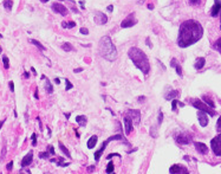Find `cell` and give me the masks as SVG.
<instances>
[{"label":"cell","instance_id":"obj_46","mask_svg":"<svg viewBox=\"0 0 221 174\" xmlns=\"http://www.w3.org/2000/svg\"><path fill=\"white\" fill-rule=\"evenodd\" d=\"M144 100H145V96H140V97H137V101L141 102V103L144 102Z\"/></svg>","mask_w":221,"mask_h":174},{"label":"cell","instance_id":"obj_42","mask_svg":"<svg viewBox=\"0 0 221 174\" xmlns=\"http://www.w3.org/2000/svg\"><path fill=\"white\" fill-rule=\"evenodd\" d=\"M162 120H163V114L162 111L159 112V123H162Z\"/></svg>","mask_w":221,"mask_h":174},{"label":"cell","instance_id":"obj_26","mask_svg":"<svg viewBox=\"0 0 221 174\" xmlns=\"http://www.w3.org/2000/svg\"><path fill=\"white\" fill-rule=\"evenodd\" d=\"M59 148H60V151L63 152V153H64V155L65 156H68V158H70V152H69V149L64 146V144H63L61 142H59Z\"/></svg>","mask_w":221,"mask_h":174},{"label":"cell","instance_id":"obj_19","mask_svg":"<svg viewBox=\"0 0 221 174\" xmlns=\"http://www.w3.org/2000/svg\"><path fill=\"white\" fill-rule=\"evenodd\" d=\"M97 141H98V137H97L96 135H92V136H91V137L88 140V143H86V144H88V148H90V149H91V148H93L95 146H96Z\"/></svg>","mask_w":221,"mask_h":174},{"label":"cell","instance_id":"obj_23","mask_svg":"<svg viewBox=\"0 0 221 174\" xmlns=\"http://www.w3.org/2000/svg\"><path fill=\"white\" fill-rule=\"evenodd\" d=\"M179 91L177 90H172L169 94H167L166 95V100H175L177 96H179Z\"/></svg>","mask_w":221,"mask_h":174},{"label":"cell","instance_id":"obj_52","mask_svg":"<svg viewBox=\"0 0 221 174\" xmlns=\"http://www.w3.org/2000/svg\"><path fill=\"white\" fill-rule=\"evenodd\" d=\"M54 82H56V84H59V83H60V79H59V78H56Z\"/></svg>","mask_w":221,"mask_h":174},{"label":"cell","instance_id":"obj_15","mask_svg":"<svg viewBox=\"0 0 221 174\" xmlns=\"http://www.w3.org/2000/svg\"><path fill=\"white\" fill-rule=\"evenodd\" d=\"M175 140H176V142L177 143H180V144H187V143H189L192 141V139L189 137L188 135H184V134H181V135H177L176 137H175Z\"/></svg>","mask_w":221,"mask_h":174},{"label":"cell","instance_id":"obj_60","mask_svg":"<svg viewBox=\"0 0 221 174\" xmlns=\"http://www.w3.org/2000/svg\"><path fill=\"white\" fill-rule=\"evenodd\" d=\"M45 174H51V173H45Z\"/></svg>","mask_w":221,"mask_h":174},{"label":"cell","instance_id":"obj_47","mask_svg":"<svg viewBox=\"0 0 221 174\" xmlns=\"http://www.w3.org/2000/svg\"><path fill=\"white\" fill-rule=\"evenodd\" d=\"M80 71H83V69H80V68H77V69H75V72H76V74H78V72H80Z\"/></svg>","mask_w":221,"mask_h":174},{"label":"cell","instance_id":"obj_55","mask_svg":"<svg viewBox=\"0 0 221 174\" xmlns=\"http://www.w3.org/2000/svg\"><path fill=\"white\" fill-rule=\"evenodd\" d=\"M108 10H109V11H110V12H111V11H112V10H114V7H112V6H111V5H110V6H108Z\"/></svg>","mask_w":221,"mask_h":174},{"label":"cell","instance_id":"obj_7","mask_svg":"<svg viewBox=\"0 0 221 174\" xmlns=\"http://www.w3.org/2000/svg\"><path fill=\"white\" fill-rule=\"evenodd\" d=\"M135 24H136L135 13H131V14H129L127 18H125V19L121 23V26H122L123 28H127V27H133Z\"/></svg>","mask_w":221,"mask_h":174},{"label":"cell","instance_id":"obj_10","mask_svg":"<svg viewBox=\"0 0 221 174\" xmlns=\"http://www.w3.org/2000/svg\"><path fill=\"white\" fill-rule=\"evenodd\" d=\"M124 126H125V135H129L133 132V119L130 116L124 117Z\"/></svg>","mask_w":221,"mask_h":174},{"label":"cell","instance_id":"obj_8","mask_svg":"<svg viewBox=\"0 0 221 174\" xmlns=\"http://www.w3.org/2000/svg\"><path fill=\"white\" fill-rule=\"evenodd\" d=\"M170 174H189V170L182 165H173L169 168Z\"/></svg>","mask_w":221,"mask_h":174},{"label":"cell","instance_id":"obj_25","mask_svg":"<svg viewBox=\"0 0 221 174\" xmlns=\"http://www.w3.org/2000/svg\"><path fill=\"white\" fill-rule=\"evenodd\" d=\"M61 49L64 50V51H66V52H70V51H75V47L70 44V43H64L61 45Z\"/></svg>","mask_w":221,"mask_h":174},{"label":"cell","instance_id":"obj_59","mask_svg":"<svg viewBox=\"0 0 221 174\" xmlns=\"http://www.w3.org/2000/svg\"><path fill=\"white\" fill-rule=\"evenodd\" d=\"M0 53H1V47H0Z\"/></svg>","mask_w":221,"mask_h":174},{"label":"cell","instance_id":"obj_40","mask_svg":"<svg viewBox=\"0 0 221 174\" xmlns=\"http://www.w3.org/2000/svg\"><path fill=\"white\" fill-rule=\"evenodd\" d=\"M47 152H49L51 155H53V154H54V148H53L52 146H47Z\"/></svg>","mask_w":221,"mask_h":174},{"label":"cell","instance_id":"obj_11","mask_svg":"<svg viewBox=\"0 0 221 174\" xmlns=\"http://www.w3.org/2000/svg\"><path fill=\"white\" fill-rule=\"evenodd\" d=\"M198 117H199V122H200L201 127H206L208 124V116H207V114L205 111L199 110L198 111Z\"/></svg>","mask_w":221,"mask_h":174},{"label":"cell","instance_id":"obj_48","mask_svg":"<svg viewBox=\"0 0 221 174\" xmlns=\"http://www.w3.org/2000/svg\"><path fill=\"white\" fill-rule=\"evenodd\" d=\"M95 169V166H90L89 168H88V172H92Z\"/></svg>","mask_w":221,"mask_h":174},{"label":"cell","instance_id":"obj_31","mask_svg":"<svg viewBox=\"0 0 221 174\" xmlns=\"http://www.w3.org/2000/svg\"><path fill=\"white\" fill-rule=\"evenodd\" d=\"M3 64H4V68H5V69H8V68H10L8 57H7V56H4V57H3Z\"/></svg>","mask_w":221,"mask_h":174},{"label":"cell","instance_id":"obj_62","mask_svg":"<svg viewBox=\"0 0 221 174\" xmlns=\"http://www.w3.org/2000/svg\"><path fill=\"white\" fill-rule=\"evenodd\" d=\"M112 174H114V173H112Z\"/></svg>","mask_w":221,"mask_h":174},{"label":"cell","instance_id":"obj_39","mask_svg":"<svg viewBox=\"0 0 221 174\" xmlns=\"http://www.w3.org/2000/svg\"><path fill=\"white\" fill-rule=\"evenodd\" d=\"M31 139H32V144H33V146H36V144H37V135L33 133L32 136H31Z\"/></svg>","mask_w":221,"mask_h":174},{"label":"cell","instance_id":"obj_18","mask_svg":"<svg viewBox=\"0 0 221 174\" xmlns=\"http://www.w3.org/2000/svg\"><path fill=\"white\" fill-rule=\"evenodd\" d=\"M170 65L176 70V72H177V75L179 76H182V68L180 66V64L177 63V61L175 59V58H173L172 59V62H170Z\"/></svg>","mask_w":221,"mask_h":174},{"label":"cell","instance_id":"obj_32","mask_svg":"<svg viewBox=\"0 0 221 174\" xmlns=\"http://www.w3.org/2000/svg\"><path fill=\"white\" fill-rule=\"evenodd\" d=\"M203 100H205V102H206L210 108H214V102H213L210 98H208L207 96H203Z\"/></svg>","mask_w":221,"mask_h":174},{"label":"cell","instance_id":"obj_50","mask_svg":"<svg viewBox=\"0 0 221 174\" xmlns=\"http://www.w3.org/2000/svg\"><path fill=\"white\" fill-rule=\"evenodd\" d=\"M147 44L149 45V47H153V45L150 44V39H149V38H147Z\"/></svg>","mask_w":221,"mask_h":174},{"label":"cell","instance_id":"obj_2","mask_svg":"<svg viewBox=\"0 0 221 174\" xmlns=\"http://www.w3.org/2000/svg\"><path fill=\"white\" fill-rule=\"evenodd\" d=\"M128 56L131 59V62L135 64L136 68H138L145 76L149 74V70H150V64H149V59L147 54L138 47L136 46H133L129 49L128 51Z\"/></svg>","mask_w":221,"mask_h":174},{"label":"cell","instance_id":"obj_3","mask_svg":"<svg viewBox=\"0 0 221 174\" xmlns=\"http://www.w3.org/2000/svg\"><path fill=\"white\" fill-rule=\"evenodd\" d=\"M98 52L104 59H107L109 62H114L117 58L116 46L114 45L110 37H108V36H104L101 38L100 44H98Z\"/></svg>","mask_w":221,"mask_h":174},{"label":"cell","instance_id":"obj_44","mask_svg":"<svg viewBox=\"0 0 221 174\" xmlns=\"http://www.w3.org/2000/svg\"><path fill=\"white\" fill-rule=\"evenodd\" d=\"M8 86H10L11 91H14V84H13V82H10V83H8Z\"/></svg>","mask_w":221,"mask_h":174},{"label":"cell","instance_id":"obj_38","mask_svg":"<svg viewBox=\"0 0 221 174\" xmlns=\"http://www.w3.org/2000/svg\"><path fill=\"white\" fill-rule=\"evenodd\" d=\"M82 35H84V36H86V35H89V30H88V28L86 27H82L80 28V31H79Z\"/></svg>","mask_w":221,"mask_h":174},{"label":"cell","instance_id":"obj_41","mask_svg":"<svg viewBox=\"0 0 221 174\" xmlns=\"http://www.w3.org/2000/svg\"><path fill=\"white\" fill-rule=\"evenodd\" d=\"M5 155H6V146H4V147H3V151H1V160H4Z\"/></svg>","mask_w":221,"mask_h":174},{"label":"cell","instance_id":"obj_34","mask_svg":"<svg viewBox=\"0 0 221 174\" xmlns=\"http://www.w3.org/2000/svg\"><path fill=\"white\" fill-rule=\"evenodd\" d=\"M65 90H70V89H72V83L69 81V79H65Z\"/></svg>","mask_w":221,"mask_h":174},{"label":"cell","instance_id":"obj_51","mask_svg":"<svg viewBox=\"0 0 221 174\" xmlns=\"http://www.w3.org/2000/svg\"><path fill=\"white\" fill-rule=\"evenodd\" d=\"M35 97L38 100V90H37V89H36V91H35Z\"/></svg>","mask_w":221,"mask_h":174},{"label":"cell","instance_id":"obj_37","mask_svg":"<svg viewBox=\"0 0 221 174\" xmlns=\"http://www.w3.org/2000/svg\"><path fill=\"white\" fill-rule=\"evenodd\" d=\"M49 155H50V153H49V152L39 153V158H40V159H47V158H49Z\"/></svg>","mask_w":221,"mask_h":174},{"label":"cell","instance_id":"obj_54","mask_svg":"<svg viewBox=\"0 0 221 174\" xmlns=\"http://www.w3.org/2000/svg\"><path fill=\"white\" fill-rule=\"evenodd\" d=\"M148 8H149V10H153V8H154V6H153L151 4H149V5H148Z\"/></svg>","mask_w":221,"mask_h":174},{"label":"cell","instance_id":"obj_14","mask_svg":"<svg viewBox=\"0 0 221 174\" xmlns=\"http://www.w3.org/2000/svg\"><path fill=\"white\" fill-rule=\"evenodd\" d=\"M128 115L130 116V117L133 119V121H135L136 124L140 123V117H141V114L138 110H133V109H129L128 111Z\"/></svg>","mask_w":221,"mask_h":174},{"label":"cell","instance_id":"obj_45","mask_svg":"<svg viewBox=\"0 0 221 174\" xmlns=\"http://www.w3.org/2000/svg\"><path fill=\"white\" fill-rule=\"evenodd\" d=\"M114 156H121V155H119V154H109V155L107 156V159H108V160H110V159H111V158H114Z\"/></svg>","mask_w":221,"mask_h":174},{"label":"cell","instance_id":"obj_22","mask_svg":"<svg viewBox=\"0 0 221 174\" xmlns=\"http://www.w3.org/2000/svg\"><path fill=\"white\" fill-rule=\"evenodd\" d=\"M205 63H206V59L203 57H200V58H198L196 59V62H195V69L196 70H200V69H202L203 68V65H205Z\"/></svg>","mask_w":221,"mask_h":174},{"label":"cell","instance_id":"obj_12","mask_svg":"<svg viewBox=\"0 0 221 174\" xmlns=\"http://www.w3.org/2000/svg\"><path fill=\"white\" fill-rule=\"evenodd\" d=\"M107 21H108V18L102 12H97L96 16H95V23L98 25H104V24H107Z\"/></svg>","mask_w":221,"mask_h":174},{"label":"cell","instance_id":"obj_36","mask_svg":"<svg viewBox=\"0 0 221 174\" xmlns=\"http://www.w3.org/2000/svg\"><path fill=\"white\" fill-rule=\"evenodd\" d=\"M177 103H179V101H177L176 98L173 100V102H172V110H173V111L176 110V105H177Z\"/></svg>","mask_w":221,"mask_h":174},{"label":"cell","instance_id":"obj_5","mask_svg":"<svg viewBox=\"0 0 221 174\" xmlns=\"http://www.w3.org/2000/svg\"><path fill=\"white\" fill-rule=\"evenodd\" d=\"M210 147L216 156H221V134H219L210 141Z\"/></svg>","mask_w":221,"mask_h":174},{"label":"cell","instance_id":"obj_27","mask_svg":"<svg viewBox=\"0 0 221 174\" xmlns=\"http://www.w3.org/2000/svg\"><path fill=\"white\" fill-rule=\"evenodd\" d=\"M213 47L215 49V50H217L220 53H221V37L219 38V39H216L215 42H214V44H213Z\"/></svg>","mask_w":221,"mask_h":174},{"label":"cell","instance_id":"obj_1","mask_svg":"<svg viewBox=\"0 0 221 174\" xmlns=\"http://www.w3.org/2000/svg\"><path fill=\"white\" fill-rule=\"evenodd\" d=\"M203 35V28L201 24L196 20L189 19L181 24L177 37V45L180 47L191 46L201 39Z\"/></svg>","mask_w":221,"mask_h":174},{"label":"cell","instance_id":"obj_43","mask_svg":"<svg viewBox=\"0 0 221 174\" xmlns=\"http://www.w3.org/2000/svg\"><path fill=\"white\" fill-rule=\"evenodd\" d=\"M12 167H13V161H11V162H8V163H7V166H6V168H7V170H11V169H12Z\"/></svg>","mask_w":221,"mask_h":174},{"label":"cell","instance_id":"obj_20","mask_svg":"<svg viewBox=\"0 0 221 174\" xmlns=\"http://www.w3.org/2000/svg\"><path fill=\"white\" fill-rule=\"evenodd\" d=\"M42 78L43 79H45V90L49 93V94H52L53 93V86H52V84H51V82L46 78V76H42Z\"/></svg>","mask_w":221,"mask_h":174},{"label":"cell","instance_id":"obj_57","mask_svg":"<svg viewBox=\"0 0 221 174\" xmlns=\"http://www.w3.org/2000/svg\"><path fill=\"white\" fill-rule=\"evenodd\" d=\"M24 75H25V77H26V78H28V76H30V75H28V74H27V72H25V74H24Z\"/></svg>","mask_w":221,"mask_h":174},{"label":"cell","instance_id":"obj_4","mask_svg":"<svg viewBox=\"0 0 221 174\" xmlns=\"http://www.w3.org/2000/svg\"><path fill=\"white\" fill-rule=\"evenodd\" d=\"M192 105L195 108V109H199L201 111H205L206 114H209L210 116H214L215 115V111L213 110V108H210L209 105H207L205 102H202L201 100H193L192 101Z\"/></svg>","mask_w":221,"mask_h":174},{"label":"cell","instance_id":"obj_21","mask_svg":"<svg viewBox=\"0 0 221 174\" xmlns=\"http://www.w3.org/2000/svg\"><path fill=\"white\" fill-rule=\"evenodd\" d=\"M76 121L80 127H85L86 122H88V119H86V116H84V115H79V116L76 117Z\"/></svg>","mask_w":221,"mask_h":174},{"label":"cell","instance_id":"obj_24","mask_svg":"<svg viewBox=\"0 0 221 174\" xmlns=\"http://www.w3.org/2000/svg\"><path fill=\"white\" fill-rule=\"evenodd\" d=\"M3 5H4V7H5L7 11H11L12 7H13V1H12V0H4Z\"/></svg>","mask_w":221,"mask_h":174},{"label":"cell","instance_id":"obj_17","mask_svg":"<svg viewBox=\"0 0 221 174\" xmlns=\"http://www.w3.org/2000/svg\"><path fill=\"white\" fill-rule=\"evenodd\" d=\"M219 12H221V0H215V4H214V6L212 7V11H210V16L216 17Z\"/></svg>","mask_w":221,"mask_h":174},{"label":"cell","instance_id":"obj_30","mask_svg":"<svg viewBox=\"0 0 221 174\" xmlns=\"http://www.w3.org/2000/svg\"><path fill=\"white\" fill-rule=\"evenodd\" d=\"M30 42H31V43H32L33 45H36V46H37V47H38L39 50H42V51H44V50H45L44 45H42V44H40V43H39L38 40H36V39H31Z\"/></svg>","mask_w":221,"mask_h":174},{"label":"cell","instance_id":"obj_33","mask_svg":"<svg viewBox=\"0 0 221 174\" xmlns=\"http://www.w3.org/2000/svg\"><path fill=\"white\" fill-rule=\"evenodd\" d=\"M188 3L192 6H199L201 4V0H188Z\"/></svg>","mask_w":221,"mask_h":174},{"label":"cell","instance_id":"obj_35","mask_svg":"<svg viewBox=\"0 0 221 174\" xmlns=\"http://www.w3.org/2000/svg\"><path fill=\"white\" fill-rule=\"evenodd\" d=\"M216 130L219 132V134H221V116L219 117V120L216 122Z\"/></svg>","mask_w":221,"mask_h":174},{"label":"cell","instance_id":"obj_53","mask_svg":"<svg viewBox=\"0 0 221 174\" xmlns=\"http://www.w3.org/2000/svg\"><path fill=\"white\" fill-rule=\"evenodd\" d=\"M31 71H32V72H33V75H37V72H36L35 68H31Z\"/></svg>","mask_w":221,"mask_h":174},{"label":"cell","instance_id":"obj_49","mask_svg":"<svg viewBox=\"0 0 221 174\" xmlns=\"http://www.w3.org/2000/svg\"><path fill=\"white\" fill-rule=\"evenodd\" d=\"M4 123H5V119L3 120V121H0V129L3 128V126H4Z\"/></svg>","mask_w":221,"mask_h":174},{"label":"cell","instance_id":"obj_16","mask_svg":"<svg viewBox=\"0 0 221 174\" xmlns=\"http://www.w3.org/2000/svg\"><path fill=\"white\" fill-rule=\"evenodd\" d=\"M32 160H33V153H32V152H28V153L24 156V159H23V161H21V166H23V167H26V166L31 165V163H32Z\"/></svg>","mask_w":221,"mask_h":174},{"label":"cell","instance_id":"obj_61","mask_svg":"<svg viewBox=\"0 0 221 174\" xmlns=\"http://www.w3.org/2000/svg\"><path fill=\"white\" fill-rule=\"evenodd\" d=\"M0 38H1V35H0Z\"/></svg>","mask_w":221,"mask_h":174},{"label":"cell","instance_id":"obj_28","mask_svg":"<svg viewBox=\"0 0 221 174\" xmlns=\"http://www.w3.org/2000/svg\"><path fill=\"white\" fill-rule=\"evenodd\" d=\"M61 26L64 28H73L76 26L75 21H68V23H61Z\"/></svg>","mask_w":221,"mask_h":174},{"label":"cell","instance_id":"obj_58","mask_svg":"<svg viewBox=\"0 0 221 174\" xmlns=\"http://www.w3.org/2000/svg\"><path fill=\"white\" fill-rule=\"evenodd\" d=\"M40 1H42V3H47L49 0H40Z\"/></svg>","mask_w":221,"mask_h":174},{"label":"cell","instance_id":"obj_29","mask_svg":"<svg viewBox=\"0 0 221 174\" xmlns=\"http://www.w3.org/2000/svg\"><path fill=\"white\" fill-rule=\"evenodd\" d=\"M114 169H115V167H114V162H112V161H110V162L108 163V166H107L105 172H107L108 174H112V173H114Z\"/></svg>","mask_w":221,"mask_h":174},{"label":"cell","instance_id":"obj_13","mask_svg":"<svg viewBox=\"0 0 221 174\" xmlns=\"http://www.w3.org/2000/svg\"><path fill=\"white\" fill-rule=\"evenodd\" d=\"M194 146H195V149H196L200 154L205 155V154L208 153V147L206 146L205 143H202V142H195V143H194Z\"/></svg>","mask_w":221,"mask_h":174},{"label":"cell","instance_id":"obj_9","mask_svg":"<svg viewBox=\"0 0 221 174\" xmlns=\"http://www.w3.org/2000/svg\"><path fill=\"white\" fill-rule=\"evenodd\" d=\"M51 8H52L56 13H59V14H61V16H68V8H66L64 5L59 4V3H54V4L51 6Z\"/></svg>","mask_w":221,"mask_h":174},{"label":"cell","instance_id":"obj_6","mask_svg":"<svg viewBox=\"0 0 221 174\" xmlns=\"http://www.w3.org/2000/svg\"><path fill=\"white\" fill-rule=\"evenodd\" d=\"M122 139V135H115V136H111V137H109L107 141H104L103 142V144H102V147L95 153V160L96 161H98L100 160V158H101V155L103 154V152L105 151V148H107V144L110 142V141H114V140H121Z\"/></svg>","mask_w":221,"mask_h":174},{"label":"cell","instance_id":"obj_56","mask_svg":"<svg viewBox=\"0 0 221 174\" xmlns=\"http://www.w3.org/2000/svg\"><path fill=\"white\" fill-rule=\"evenodd\" d=\"M220 30H221V12H220Z\"/></svg>","mask_w":221,"mask_h":174}]
</instances>
